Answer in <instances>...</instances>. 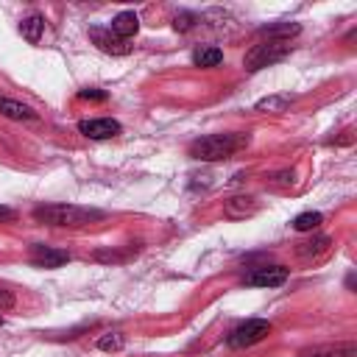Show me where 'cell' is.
Here are the masks:
<instances>
[{
    "mask_svg": "<svg viewBox=\"0 0 357 357\" xmlns=\"http://www.w3.org/2000/svg\"><path fill=\"white\" fill-rule=\"evenodd\" d=\"M78 98L81 100H106V92H100V89H81Z\"/></svg>",
    "mask_w": 357,
    "mask_h": 357,
    "instance_id": "cell-20",
    "label": "cell"
},
{
    "mask_svg": "<svg viewBox=\"0 0 357 357\" xmlns=\"http://www.w3.org/2000/svg\"><path fill=\"white\" fill-rule=\"evenodd\" d=\"M298 357H357V346L351 340H346V343H321V346L301 349Z\"/></svg>",
    "mask_w": 357,
    "mask_h": 357,
    "instance_id": "cell-8",
    "label": "cell"
},
{
    "mask_svg": "<svg viewBox=\"0 0 357 357\" xmlns=\"http://www.w3.org/2000/svg\"><path fill=\"white\" fill-rule=\"evenodd\" d=\"M31 262L36 268H61L64 262H70V254L59 251V248H50V245H33L31 248Z\"/></svg>",
    "mask_w": 357,
    "mask_h": 357,
    "instance_id": "cell-9",
    "label": "cell"
},
{
    "mask_svg": "<svg viewBox=\"0 0 357 357\" xmlns=\"http://www.w3.org/2000/svg\"><path fill=\"white\" fill-rule=\"evenodd\" d=\"M257 209H259V204H257V198H251V195H234V198H229V201L223 204V215H226L229 220L251 218Z\"/></svg>",
    "mask_w": 357,
    "mask_h": 357,
    "instance_id": "cell-10",
    "label": "cell"
},
{
    "mask_svg": "<svg viewBox=\"0 0 357 357\" xmlns=\"http://www.w3.org/2000/svg\"><path fill=\"white\" fill-rule=\"evenodd\" d=\"M120 123L112 120V117H92V120H81L78 123V131L89 139H112L120 134Z\"/></svg>",
    "mask_w": 357,
    "mask_h": 357,
    "instance_id": "cell-5",
    "label": "cell"
},
{
    "mask_svg": "<svg viewBox=\"0 0 357 357\" xmlns=\"http://www.w3.org/2000/svg\"><path fill=\"white\" fill-rule=\"evenodd\" d=\"M20 33L31 42V45H36L39 39H42V33H45V20L39 17V14H31V17H25L22 22H20Z\"/></svg>",
    "mask_w": 357,
    "mask_h": 357,
    "instance_id": "cell-13",
    "label": "cell"
},
{
    "mask_svg": "<svg viewBox=\"0 0 357 357\" xmlns=\"http://www.w3.org/2000/svg\"><path fill=\"white\" fill-rule=\"evenodd\" d=\"M287 53H290V42L265 39V42L254 45V47L245 53V59H243V67H245L248 73H257V70H262V67H268V64H276V61H282Z\"/></svg>",
    "mask_w": 357,
    "mask_h": 357,
    "instance_id": "cell-3",
    "label": "cell"
},
{
    "mask_svg": "<svg viewBox=\"0 0 357 357\" xmlns=\"http://www.w3.org/2000/svg\"><path fill=\"white\" fill-rule=\"evenodd\" d=\"M268 335H271V321H265V318H251V321L234 326V329L229 332L226 343H229L231 349H245V346L259 343V340L268 337Z\"/></svg>",
    "mask_w": 357,
    "mask_h": 357,
    "instance_id": "cell-4",
    "label": "cell"
},
{
    "mask_svg": "<svg viewBox=\"0 0 357 357\" xmlns=\"http://www.w3.org/2000/svg\"><path fill=\"white\" fill-rule=\"evenodd\" d=\"M33 218L39 223H47V226L81 229V226H89L95 220H103V212L89 209V206H75V204H45V206L33 209Z\"/></svg>",
    "mask_w": 357,
    "mask_h": 357,
    "instance_id": "cell-1",
    "label": "cell"
},
{
    "mask_svg": "<svg viewBox=\"0 0 357 357\" xmlns=\"http://www.w3.org/2000/svg\"><path fill=\"white\" fill-rule=\"evenodd\" d=\"M298 31H301L298 22H282V25H268V28H262V36L276 39V42H290V36H296Z\"/></svg>",
    "mask_w": 357,
    "mask_h": 357,
    "instance_id": "cell-15",
    "label": "cell"
},
{
    "mask_svg": "<svg viewBox=\"0 0 357 357\" xmlns=\"http://www.w3.org/2000/svg\"><path fill=\"white\" fill-rule=\"evenodd\" d=\"M223 61V50L220 47H212V45H204L192 53V64L195 67H218Z\"/></svg>",
    "mask_w": 357,
    "mask_h": 357,
    "instance_id": "cell-14",
    "label": "cell"
},
{
    "mask_svg": "<svg viewBox=\"0 0 357 357\" xmlns=\"http://www.w3.org/2000/svg\"><path fill=\"white\" fill-rule=\"evenodd\" d=\"M117 39H128V36H134L137 31H139V17L134 14V11H120L114 20H112V28H109Z\"/></svg>",
    "mask_w": 357,
    "mask_h": 357,
    "instance_id": "cell-11",
    "label": "cell"
},
{
    "mask_svg": "<svg viewBox=\"0 0 357 357\" xmlns=\"http://www.w3.org/2000/svg\"><path fill=\"white\" fill-rule=\"evenodd\" d=\"M321 220H324L321 212H301V215L293 218V229L296 231H312V229L321 226Z\"/></svg>",
    "mask_w": 357,
    "mask_h": 357,
    "instance_id": "cell-17",
    "label": "cell"
},
{
    "mask_svg": "<svg viewBox=\"0 0 357 357\" xmlns=\"http://www.w3.org/2000/svg\"><path fill=\"white\" fill-rule=\"evenodd\" d=\"M17 218V212L11 209V206H0V223H8V220H14Z\"/></svg>",
    "mask_w": 357,
    "mask_h": 357,
    "instance_id": "cell-22",
    "label": "cell"
},
{
    "mask_svg": "<svg viewBox=\"0 0 357 357\" xmlns=\"http://www.w3.org/2000/svg\"><path fill=\"white\" fill-rule=\"evenodd\" d=\"M0 326H3V315H0Z\"/></svg>",
    "mask_w": 357,
    "mask_h": 357,
    "instance_id": "cell-23",
    "label": "cell"
},
{
    "mask_svg": "<svg viewBox=\"0 0 357 357\" xmlns=\"http://www.w3.org/2000/svg\"><path fill=\"white\" fill-rule=\"evenodd\" d=\"M248 145V134H206L190 145V156L201 162H220Z\"/></svg>",
    "mask_w": 357,
    "mask_h": 357,
    "instance_id": "cell-2",
    "label": "cell"
},
{
    "mask_svg": "<svg viewBox=\"0 0 357 357\" xmlns=\"http://www.w3.org/2000/svg\"><path fill=\"white\" fill-rule=\"evenodd\" d=\"M293 103L290 95H268L262 100H257V112H287Z\"/></svg>",
    "mask_w": 357,
    "mask_h": 357,
    "instance_id": "cell-16",
    "label": "cell"
},
{
    "mask_svg": "<svg viewBox=\"0 0 357 357\" xmlns=\"http://www.w3.org/2000/svg\"><path fill=\"white\" fill-rule=\"evenodd\" d=\"M284 282H287V268H282V265H262L245 276V284H251V287H276Z\"/></svg>",
    "mask_w": 357,
    "mask_h": 357,
    "instance_id": "cell-6",
    "label": "cell"
},
{
    "mask_svg": "<svg viewBox=\"0 0 357 357\" xmlns=\"http://www.w3.org/2000/svg\"><path fill=\"white\" fill-rule=\"evenodd\" d=\"M89 39L95 42L98 50H103L109 56H126V53H131V45L123 42V39H117L109 28H89Z\"/></svg>",
    "mask_w": 357,
    "mask_h": 357,
    "instance_id": "cell-7",
    "label": "cell"
},
{
    "mask_svg": "<svg viewBox=\"0 0 357 357\" xmlns=\"http://www.w3.org/2000/svg\"><path fill=\"white\" fill-rule=\"evenodd\" d=\"M126 346V335L123 332H106L98 337V349L100 351H120Z\"/></svg>",
    "mask_w": 357,
    "mask_h": 357,
    "instance_id": "cell-18",
    "label": "cell"
},
{
    "mask_svg": "<svg viewBox=\"0 0 357 357\" xmlns=\"http://www.w3.org/2000/svg\"><path fill=\"white\" fill-rule=\"evenodd\" d=\"M14 304H17L14 293H11V290H3V287H0V310H11Z\"/></svg>",
    "mask_w": 357,
    "mask_h": 357,
    "instance_id": "cell-21",
    "label": "cell"
},
{
    "mask_svg": "<svg viewBox=\"0 0 357 357\" xmlns=\"http://www.w3.org/2000/svg\"><path fill=\"white\" fill-rule=\"evenodd\" d=\"M0 114L8 120H36V112L20 100H11L6 95H0Z\"/></svg>",
    "mask_w": 357,
    "mask_h": 357,
    "instance_id": "cell-12",
    "label": "cell"
},
{
    "mask_svg": "<svg viewBox=\"0 0 357 357\" xmlns=\"http://www.w3.org/2000/svg\"><path fill=\"white\" fill-rule=\"evenodd\" d=\"M195 20H198L195 14L181 11V14H176V17H173V28H176V31H190V28L195 25Z\"/></svg>",
    "mask_w": 357,
    "mask_h": 357,
    "instance_id": "cell-19",
    "label": "cell"
}]
</instances>
